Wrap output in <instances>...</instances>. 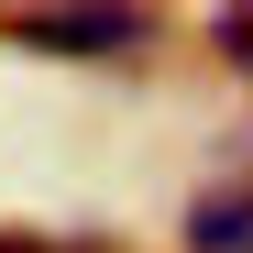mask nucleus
<instances>
[{"mask_svg": "<svg viewBox=\"0 0 253 253\" xmlns=\"http://www.w3.org/2000/svg\"><path fill=\"white\" fill-rule=\"evenodd\" d=\"M22 44L33 55H132L143 44V11H121V0H55V11H33Z\"/></svg>", "mask_w": 253, "mask_h": 253, "instance_id": "obj_1", "label": "nucleus"}, {"mask_svg": "<svg viewBox=\"0 0 253 253\" xmlns=\"http://www.w3.org/2000/svg\"><path fill=\"white\" fill-rule=\"evenodd\" d=\"M187 253H253V187H209L187 209Z\"/></svg>", "mask_w": 253, "mask_h": 253, "instance_id": "obj_2", "label": "nucleus"}, {"mask_svg": "<svg viewBox=\"0 0 253 253\" xmlns=\"http://www.w3.org/2000/svg\"><path fill=\"white\" fill-rule=\"evenodd\" d=\"M220 55H231V66H253V11H231V22H220Z\"/></svg>", "mask_w": 253, "mask_h": 253, "instance_id": "obj_3", "label": "nucleus"}, {"mask_svg": "<svg viewBox=\"0 0 253 253\" xmlns=\"http://www.w3.org/2000/svg\"><path fill=\"white\" fill-rule=\"evenodd\" d=\"M0 253H44V242H0Z\"/></svg>", "mask_w": 253, "mask_h": 253, "instance_id": "obj_4", "label": "nucleus"}, {"mask_svg": "<svg viewBox=\"0 0 253 253\" xmlns=\"http://www.w3.org/2000/svg\"><path fill=\"white\" fill-rule=\"evenodd\" d=\"M44 11H55V0H44Z\"/></svg>", "mask_w": 253, "mask_h": 253, "instance_id": "obj_5", "label": "nucleus"}]
</instances>
